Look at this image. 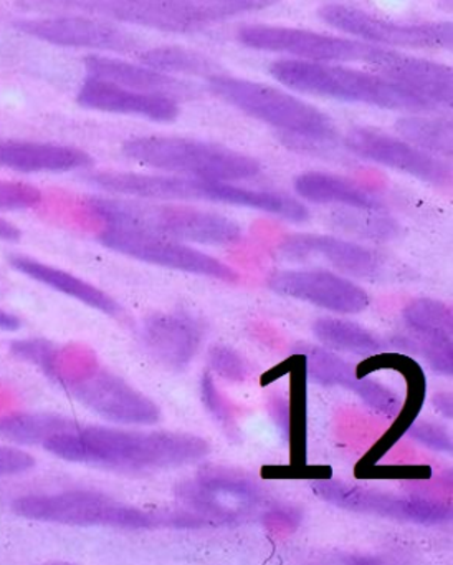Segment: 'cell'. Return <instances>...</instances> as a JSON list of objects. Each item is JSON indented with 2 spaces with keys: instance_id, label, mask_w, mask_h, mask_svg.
Segmentation results:
<instances>
[{
  "instance_id": "cell-14",
  "label": "cell",
  "mask_w": 453,
  "mask_h": 565,
  "mask_svg": "<svg viewBox=\"0 0 453 565\" xmlns=\"http://www.w3.org/2000/svg\"><path fill=\"white\" fill-rule=\"evenodd\" d=\"M268 287L278 296L290 297L341 316L363 312L370 303L369 294L356 282L324 269L278 270L271 274Z\"/></svg>"
},
{
  "instance_id": "cell-36",
  "label": "cell",
  "mask_w": 453,
  "mask_h": 565,
  "mask_svg": "<svg viewBox=\"0 0 453 565\" xmlns=\"http://www.w3.org/2000/svg\"><path fill=\"white\" fill-rule=\"evenodd\" d=\"M13 355L19 359L25 360V362L32 363V365L42 369L50 379L55 380L60 383L62 376H60L58 369H56V347L52 342L45 339H29L20 340V342L12 343L10 347Z\"/></svg>"
},
{
  "instance_id": "cell-6",
  "label": "cell",
  "mask_w": 453,
  "mask_h": 565,
  "mask_svg": "<svg viewBox=\"0 0 453 565\" xmlns=\"http://www.w3.org/2000/svg\"><path fill=\"white\" fill-rule=\"evenodd\" d=\"M208 88L215 97L263 124L278 128L288 137L314 141H331L336 138V127L327 115L271 85L217 74L208 77Z\"/></svg>"
},
{
  "instance_id": "cell-9",
  "label": "cell",
  "mask_w": 453,
  "mask_h": 565,
  "mask_svg": "<svg viewBox=\"0 0 453 565\" xmlns=\"http://www.w3.org/2000/svg\"><path fill=\"white\" fill-rule=\"evenodd\" d=\"M98 241L109 250L141 263L154 264V266L194 274V276L211 277L222 282L238 280L237 270L215 259L211 254L194 249L181 241L112 226H106L99 233Z\"/></svg>"
},
{
  "instance_id": "cell-3",
  "label": "cell",
  "mask_w": 453,
  "mask_h": 565,
  "mask_svg": "<svg viewBox=\"0 0 453 565\" xmlns=\"http://www.w3.org/2000/svg\"><path fill=\"white\" fill-rule=\"evenodd\" d=\"M15 514L30 521L50 524L76 525V527L152 529L159 525L197 527L201 519L191 512L162 515L125 504L111 495L88 489H72L56 494H30L12 502Z\"/></svg>"
},
{
  "instance_id": "cell-35",
  "label": "cell",
  "mask_w": 453,
  "mask_h": 565,
  "mask_svg": "<svg viewBox=\"0 0 453 565\" xmlns=\"http://www.w3.org/2000/svg\"><path fill=\"white\" fill-rule=\"evenodd\" d=\"M349 392L359 396L364 405L390 419L399 418L403 405H406V402H402L393 390L376 382V380L367 379V375H356V379L350 383Z\"/></svg>"
},
{
  "instance_id": "cell-21",
  "label": "cell",
  "mask_w": 453,
  "mask_h": 565,
  "mask_svg": "<svg viewBox=\"0 0 453 565\" xmlns=\"http://www.w3.org/2000/svg\"><path fill=\"white\" fill-rule=\"evenodd\" d=\"M53 4L101 14L126 24L142 25L155 31L188 34L205 28L168 0H50Z\"/></svg>"
},
{
  "instance_id": "cell-39",
  "label": "cell",
  "mask_w": 453,
  "mask_h": 565,
  "mask_svg": "<svg viewBox=\"0 0 453 565\" xmlns=\"http://www.w3.org/2000/svg\"><path fill=\"white\" fill-rule=\"evenodd\" d=\"M403 433H407L413 441L433 451L452 452V436L436 423L419 422L416 418Z\"/></svg>"
},
{
  "instance_id": "cell-10",
  "label": "cell",
  "mask_w": 453,
  "mask_h": 565,
  "mask_svg": "<svg viewBox=\"0 0 453 565\" xmlns=\"http://www.w3.org/2000/svg\"><path fill=\"white\" fill-rule=\"evenodd\" d=\"M321 21L339 29L367 44L403 49H452V22H427V24H397L374 18L360 9L349 6H324L320 11Z\"/></svg>"
},
{
  "instance_id": "cell-15",
  "label": "cell",
  "mask_w": 453,
  "mask_h": 565,
  "mask_svg": "<svg viewBox=\"0 0 453 565\" xmlns=\"http://www.w3.org/2000/svg\"><path fill=\"white\" fill-rule=\"evenodd\" d=\"M344 143L347 150L363 160L382 164L425 183L446 184L452 180V168L449 164L413 147L403 138H396L374 128L357 127L347 131Z\"/></svg>"
},
{
  "instance_id": "cell-33",
  "label": "cell",
  "mask_w": 453,
  "mask_h": 565,
  "mask_svg": "<svg viewBox=\"0 0 453 565\" xmlns=\"http://www.w3.org/2000/svg\"><path fill=\"white\" fill-rule=\"evenodd\" d=\"M304 372L321 386H343L349 390L356 379V370L343 356L326 347L306 345L301 349Z\"/></svg>"
},
{
  "instance_id": "cell-27",
  "label": "cell",
  "mask_w": 453,
  "mask_h": 565,
  "mask_svg": "<svg viewBox=\"0 0 453 565\" xmlns=\"http://www.w3.org/2000/svg\"><path fill=\"white\" fill-rule=\"evenodd\" d=\"M317 342L334 352L370 356L384 352L386 342L359 323L336 317H321L313 323Z\"/></svg>"
},
{
  "instance_id": "cell-37",
  "label": "cell",
  "mask_w": 453,
  "mask_h": 565,
  "mask_svg": "<svg viewBox=\"0 0 453 565\" xmlns=\"http://www.w3.org/2000/svg\"><path fill=\"white\" fill-rule=\"evenodd\" d=\"M208 369L228 382H244L248 375V363L244 356L227 345H215L211 349Z\"/></svg>"
},
{
  "instance_id": "cell-5",
  "label": "cell",
  "mask_w": 453,
  "mask_h": 565,
  "mask_svg": "<svg viewBox=\"0 0 453 565\" xmlns=\"http://www.w3.org/2000/svg\"><path fill=\"white\" fill-rule=\"evenodd\" d=\"M121 151L128 160L144 167L201 180L235 183L250 180L261 171L260 163L255 158L192 138H131L122 145Z\"/></svg>"
},
{
  "instance_id": "cell-16",
  "label": "cell",
  "mask_w": 453,
  "mask_h": 565,
  "mask_svg": "<svg viewBox=\"0 0 453 565\" xmlns=\"http://www.w3.org/2000/svg\"><path fill=\"white\" fill-rule=\"evenodd\" d=\"M278 253L291 263L321 260L331 269L356 279L373 280L382 270V257L376 250L341 237L296 234L287 237L278 247Z\"/></svg>"
},
{
  "instance_id": "cell-34",
  "label": "cell",
  "mask_w": 453,
  "mask_h": 565,
  "mask_svg": "<svg viewBox=\"0 0 453 565\" xmlns=\"http://www.w3.org/2000/svg\"><path fill=\"white\" fill-rule=\"evenodd\" d=\"M201 24L234 18L245 12L263 11L281 0H168Z\"/></svg>"
},
{
  "instance_id": "cell-22",
  "label": "cell",
  "mask_w": 453,
  "mask_h": 565,
  "mask_svg": "<svg viewBox=\"0 0 453 565\" xmlns=\"http://www.w3.org/2000/svg\"><path fill=\"white\" fill-rule=\"evenodd\" d=\"M93 164L86 151L68 145L0 140V168L17 173H68Z\"/></svg>"
},
{
  "instance_id": "cell-11",
  "label": "cell",
  "mask_w": 453,
  "mask_h": 565,
  "mask_svg": "<svg viewBox=\"0 0 453 565\" xmlns=\"http://www.w3.org/2000/svg\"><path fill=\"white\" fill-rule=\"evenodd\" d=\"M238 42L255 51L277 52L294 55L311 62H369L376 54L377 45L349 41L303 29L280 28V25H247L237 34Z\"/></svg>"
},
{
  "instance_id": "cell-2",
  "label": "cell",
  "mask_w": 453,
  "mask_h": 565,
  "mask_svg": "<svg viewBox=\"0 0 453 565\" xmlns=\"http://www.w3.org/2000/svg\"><path fill=\"white\" fill-rule=\"evenodd\" d=\"M88 207L106 226L141 231L181 243L231 246L241 230L230 217L212 211L138 198H89Z\"/></svg>"
},
{
  "instance_id": "cell-25",
  "label": "cell",
  "mask_w": 453,
  "mask_h": 565,
  "mask_svg": "<svg viewBox=\"0 0 453 565\" xmlns=\"http://www.w3.org/2000/svg\"><path fill=\"white\" fill-rule=\"evenodd\" d=\"M294 191L301 200L314 204H339L360 210H382V203L364 188L336 174L306 171L294 180Z\"/></svg>"
},
{
  "instance_id": "cell-38",
  "label": "cell",
  "mask_w": 453,
  "mask_h": 565,
  "mask_svg": "<svg viewBox=\"0 0 453 565\" xmlns=\"http://www.w3.org/2000/svg\"><path fill=\"white\" fill-rule=\"evenodd\" d=\"M42 203V191L29 183L0 180V211L32 210Z\"/></svg>"
},
{
  "instance_id": "cell-19",
  "label": "cell",
  "mask_w": 453,
  "mask_h": 565,
  "mask_svg": "<svg viewBox=\"0 0 453 565\" xmlns=\"http://www.w3.org/2000/svg\"><path fill=\"white\" fill-rule=\"evenodd\" d=\"M76 102L88 110L138 115L158 124H171L179 117L177 100L169 95L131 90L89 75L79 87Z\"/></svg>"
},
{
  "instance_id": "cell-17",
  "label": "cell",
  "mask_w": 453,
  "mask_h": 565,
  "mask_svg": "<svg viewBox=\"0 0 453 565\" xmlns=\"http://www.w3.org/2000/svg\"><path fill=\"white\" fill-rule=\"evenodd\" d=\"M367 64L376 67L387 81L429 102L433 107L452 108L453 72L449 65L382 47L377 49Z\"/></svg>"
},
{
  "instance_id": "cell-13",
  "label": "cell",
  "mask_w": 453,
  "mask_h": 565,
  "mask_svg": "<svg viewBox=\"0 0 453 565\" xmlns=\"http://www.w3.org/2000/svg\"><path fill=\"white\" fill-rule=\"evenodd\" d=\"M15 29L30 38L48 42L60 47L89 49V51L126 52L138 51L141 39L118 25L83 15H60V18L23 19L15 22Z\"/></svg>"
},
{
  "instance_id": "cell-28",
  "label": "cell",
  "mask_w": 453,
  "mask_h": 565,
  "mask_svg": "<svg viewBox=\"0 0 453 565\" xmlns=\"http://www.w3.org/2000/svg\"><path fill=\"white\" fill-rule=\"evenodd\" d=\"M403 332L427 342L453 343L452 309L433 299H416L402 310Z\"/></svg>"
},
{
  "instance_id": "cell-18",
  "label": "cell",
  "mask_w": 453,
  "mask_h": 565,
  "mask_svg": "<svg viewBox=\"0 0 453 565\" xmlns=\"http://www.w3.org/2000/svg\"><path fill=\"white\" fill-rule=\"evenodd\" d=\"M205 337L201 319L188 312H159L144 319L141 340L158 365L184 370L195 359Z\"/></svg>"
},
{
  "instance_id": "cell-23",
  "label": "cell",
  "mask_w": 453,
  "mask_h": 565,
  "mask_svg": "<svg viewBox=\"0 0 453 565\" xmlns=\"http://www.w3.org/2000/svg\"><path fill=\"white\" fill-rule=\"evenodd\" d=\"M9 264L23 276L63 294V296L72 297L91 309L99 310L105 316L115 317L121 312V307L111 296L66 270L40 263L32 257L20 256V254L9 256Z\"/></svg>"
},
{
  "instance_id": "cell-26",
  "label": "cell",
  "mask_w": 453,
  "mask_h": 565,
  "mask_svg": "<svg viewBox=\"0 0 453 565\" xmlns=\"http://www.w3.org/2000/svg\"><path fill=\"white\" fill-rule=\"evenodd\" d=\"M211 203L263 211V213L283 217V220L291 221V223H304L310 217L308 207L294 198L273 193V191L235 186L234 183H228V181H211Z\"/></svg>"
},
{
  "instance_id": "cell-30",
  "label": "cell",
  "mask_w": 453,
  "mask_h": 565,
  "mask_svg": "<svg viewBox=\"0 0 453 565\" xmlns=\"http://www.w3.org/2000/svg\"><path fill=\"white\" fill-rule=\"evenodd\" d=\"M396 131L413 147L433 154V157L452 158L453 128L452 121L443 118L410 117L400 118Z\"/></svg>"
},
{
  "instance_id": "cell-40",
  "label": "cell",
  "mask_w": 453,
  "mask_h": 565,
  "mask_svg": "<svg viewBox=\"0 0 453 565\" xmlns=\"http://www.w3.org/2000/svg\"><path fill=\"white\" fill-rule=\"evenodd\" d=\"M35 466V458L30 452L15 446L0 445V478L23 475Z\"/></svg>"
},
{
  "instance_id": "cell-42",
  "label": "cell",
  "mask_w": 453,
  "mask_h": 565,
  "mask_svg": "<svg viewBox=\"0 0 453 565\" xmlns=\"http://www.w3.org/2000/svg\"><path fill=\"white\" fill-rule=\"evenodd\" d=\"M433 408L445 416L446 419H452V393L443 392L432 398Z\"/></svg>"
},
{
  "instance_id": "cell-32",
  "label": "cell",
  "mask_w": 453,
  "mask_h": 565,
  "mask_svg": "<svg viewBox=\"0 0 453 565\" xmlns=\"http://www.w3.org/2000/svg\"><path fill=\"white\" fill-rule=\"evenodd\" d=\"M139 62L162 74H184L194 77L217 75V65L204 54L182 47H155L142 52Z\"/></svg>"
},
{
  "instance_id": "cell-8",
  "label": "cell",
  "mask_w": 453,
  "mask_h": 565,
  "mask_svg": "<svg viewBox=\"0 0 453 565\" xmlns=\"http://www.w3.org/2000/svg\"><path fill=\"white\" fill-rule=\"evenodd\" d=\"M314 494L344 511L377 515L407 524L436 525L452 521V508L423 495H402L379 489L360 488L337 479L313 482Z\"/></svg>"
},
{
  "instance_id": "cell-1",
  "label": "cell",
  "mask_w": 453,
  "mask_h": 565,
  "mask_svg": "<svg viewBox=\"0 0 453 565\" xmlns=\"http://www.w3.org/2000/svg\"><path fill=\"white\" fill-rule=\"evenodd\" d=\"M56 458L109 471L148 475L194 465L211 452L201 436L172 431H134L75 422L43 443Z\"/></svg>"
},
{
  "instance_id": "cell-44",
  "label": "cell",
  "mask_w": 453,
  "mask_h": 565,
  "mask_svg": "<svg viewBox=\"0 0 453 565\" xmlns=\"http://www.w3.org/2000/svg\"><path fill=\"white\" fill-rule=\"evenodd\" d=\"M20 326H22V322H20L19 317L0 309V330H6V332H17V330L20 329Z\"/></svg>"
},
{
  "instance_id": "cell-29",
  "label": "cell",
  "mask_w": 453,
  "mask_h": 565,
  "mask_svg": "<svg viewBox=\"0 0 453 565\" xmlns=\"http://www.w3.org/2000/svg\"><path fill=\"white\" fill-rule=\"evenodd\" d=\"M75 423L53 413H12L0 416V439L13 445L43 446L56 433L68 429Z\"/></svg>"
},
{
  "instance_id": "cell-12",
  "label": "cell",
  "mask_w": 453,
  "mask_h": 565,
  "mask_svg": "<svg viewBox=\"0 0 453 565\" xmlns=\"http://www.w3.org/2000/svg\"><path fill=\"white\" fill-rule=\"evenodd\" d=\"M60 385L89 412L116 425L151 426L161 418L149 396L108 370H93L78 380H62Z\"/></svg>"
},
{
  "instance_id": "cell-4",
  "label": "cell",
  "mask_w": 453,
  "mask_h": 565,
  "mask_svg": "<svg viewBox=\"0 0 453 565\" xmlns=\"http://www.w3.org/2000/svg\"><path fill=\"white\" fill-rule=\"evenodd\" d=\"M270 74L274 81L300 94L357 102V104L373 105L382 110L409 111V114L436 110L429 102L403 90L382 75L353 71L339 65L287 58V61L273 62L270 65Z\"/></svg>"
},
{
  "instance_id": "cell-7",
  "label": "cell",
  "mask_w": 453,
  "mask_h": 565,
  "mask_svg": "<svg viewBox=\"0 0 453 565\" xmlns=\"http://www.w3.org/2000/svg\"><path fill=\"white\" fill-rule=\"evenodd\" d=\"M174 494L204 525L241 524L268 511L263 488L227 469L201 471L177 484Z\"/></svg>"
},
{
  "instance_id": "cell-43",
  "label": "cell",
  "mask_w": 453,
  "mask_h": 565,
  "mask_svg": "<svg viewBox=\"0 0 453 565\" xmlns=\"http://www.w3.org/2000/svg\"><path fill=\"white\" fill-rule=\"evenodd\" d=\"M20 239V230L13 224H10L9 221L0 217V241H9V243H15V241Z\"/></svg>"
},
{
  "instance_id": "cell-41",
  "label": "cell",
  "mask_w": 453,
  "mask_h": 565,
  "mask_svg": "<svg viewBox=\"0 0 453 565\" xmlns=\"http://www.w3.org/2000/svg\"><path fill=\"white\" fill-rule=\"evenodd\" d=\"M202 399H204L205 406L208 412L218 419V422L227 423L230 422V408L225 403L224 396L218 392L215 386L214 380L211 375L202 376L201 383Z\"/></svg>"
},
{
  "instance_id": "cell-31",
  "label": "cell",
  "mask_w": 453,
  "mask_h": 565,
  "mask_svg": "<svg viewBox=\"0 0 453 565\" xmlns=\"http://www.w3.org/2000/svg\"><path fill=\"white\" fill-rule=\"evenodd\" d=\"M330 226L341 233L369 241H390L399 236V224L386 216L382 210L344 207L333 211L327 217Z\"/></svg>"
},
{
  "instance_id": "cell-20",
  "label": "cell",
  "mask_w": 453,
  "mask_h": 565,
  "mask_svg": "<svg viewBox=\"0 0 453 565\" xmlns=\"http://www.w3.org/2000/svg\"><path fill=\"white\" fill-rule=\"evenodd\" d=\"M88 181L106 193L151 201H208V180L179 174H139L101 171Z\"/></svg>"
},
{
  "instance_id": "cell-24",
  "label": "cell",
  "mask_w": 453,
  "mask_h": 565,
  "mask_svg": "<svg viewBox=\"0 0 453 565\" xmlns=\"http://www.w3.org/2000/svg\"><path fill=\"white\" fill-rule=\"evenodd\" d=\"M85 68L89 77L112 82L131 90L152 92L177 98L179 95H191V85L182 84L172 75L152 71L145 65H132L121 58L99 57L89 55L85 58Z\"/></svg>"
}]
</instances>
